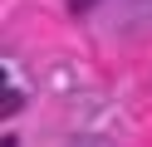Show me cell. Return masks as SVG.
Wrapping results in <instances>:
<instances>
[{"label":"cell","instance_id":"obj_1","mask_svg":"<svg viewBox=\"0 0 152 147\" xmlns=\"http://www.w3.org/2000/svg\"><path fill=\"white\" fill-rule=\"evenodd\" d=\"M69 10H74V15H88V10H93V0H69Z\"/></svg>","mask_w":152,"mask_h":147},{"label":"cell","instance_id":"obj_2","mask_svg":"<svg viewBox=\"0 0 152 147\" xmlns=\"http://www.w3.org/2000/svg\"><path fill=\"white\" fill-rule=\"evenodd\" d=\"M0 78H5V74H0Z\"/></svg>","mask_w":152,"mask_h":147}]
</instances>
